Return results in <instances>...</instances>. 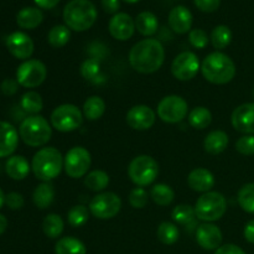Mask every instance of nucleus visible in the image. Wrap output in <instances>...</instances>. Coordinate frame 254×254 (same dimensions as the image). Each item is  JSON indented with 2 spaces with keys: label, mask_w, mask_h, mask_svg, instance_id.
<instances>
[{
  "label": "nucleus",
  "mask_w": 254,
  "mask_h": 254,
  "mask_svg": "<svg viewBox=\"0 0 254 254\" xmlns=\"http://www.w3.org/2000/svg\"><path fill=\"white\" fill-rule=\"evenodd\" d=\"M165 61V50L156 39H144L129 51V64L139 73H154Z\"/></svg>",
  "instance_id": "obj_1"
},
{
  "label": "nucleus",
  "mask_w": 254,
  "mask_h": 254,
  "mask_svg": "<svg viewBox=\"0 0 254 254\" xmlns=\"http://www.w3.org/2000/svg\"><path fill=\"white\" fill-rule=\"evenodd\" d=\"M201 72L206 81L213 84H226L236 76V64L228 55L215 51L205 57Z\"/></svg>",
  "instance_id": "obj_2"
},
{
  "label": "nucleus",
  "mask_w": 254,
  "mask_h": 254,
  "mask_svg": "<svg viewBox=\"0 0 254 254\" xmlns=\"http://www.w3.org/2000/svg\"><path fill=\"white\" fill-rule=\"evenodd\" d=\"M98 17L97 7L91 0H71L64 9V21L69 30L86 31Z\"/></svg>",
  "instance_id": "obj_3"
},
{
  "label": "nucleus",
  "mask_w": 254,
  "mask_h": 254,
  "mask_svg": "<svg viewBox=\"0 0 254 254\" xmlns=\"http://www.w3.org/2000/svg\"><path fill=\"white\" fill-rule=\"evenodd\" d=\"M64 169V156L59 149L46 146L37 151L31 161V170L39 180L50 183L61 174Z\"/></svg>",
  "instance_id": "obj_4"
},
{
  "label": "nucleus",
  "mask_w": 254,
  "mask_h": 254,
  "mask_svg": "<svg viewBox=\"0 0 254 254\" xmlns=\"http://www.w3.org/2000/svg\"><path fill=\"white\" fill-rule=\"evenodd\" d=\"M19 135L26 145L37 148L50 141L52 136L51 124L42 116H29L21 122Z\"/></svg>",
  "instance_id": "obj_5"
},
{
  "label": "nucleus",
  "mask_w": 254,
  "mask_h": 254,
  "mask_svg": "<svg viewBox=\"0 0 254 254\" xmlns=\"http://www.w3.org/2000/svg\"><path fill=\"white\" fill-rule=\"evenodd\" d=\"M227 211V200L217 191H208L197 198L195 212L197 220L203 222H215L221 220Z\"/></svg>",
  "instance_id": "obj_6"
},
{
  "label": "nucleus",
  "mask_w": 254,
  "mask_h": 254,
  "mask_svg": "<svg viewBox=\"0 0 254 254\" xmlns=\"http://www.w3.org/2000/svg\"><path fill=\"white\" fill-rule=\"evenodd\" d=\"M159 175L158 161L150 155H138L128 166V176L139 188L151 185Z\"/></svg>",
  "instance_id": "obj_7"
},
{
  "label": "nucleus",
  "mask_w": 254,
  "mask_h": 254,
  "mask_svg": "<svg viewBox=\"0 0 254 254\" xmlns=\"http://www.w3.org/2000/svg\"><path fill=\"white\" fill-rule=\"evenodd\" d=\"M83 113L74 104H61L51 114V126L61 133H68L78 129L83 123Z\"/></svg>",
  "instance_id": "obj_8"
},
{
  "label": "nucleus",
  "mask_w": 254,
  "mask_h": 254,
  "mask_svg": "<svg viewBox=\"0 0 254 254\" xmlns=\"http://www.w3.org/2000/svg\"><path fill=\"white\" fill-rule=\"evenodd\" d=\"M89 212L98 220H111L122 208V200L112 191L99 192L89 202Z\"/></svg>",
  "instance_id": "obj_9"
},
{
  "label": "nucleus",
  "mask_w": 254,
  "mask_h": 254,
  "mask_svg": "<svg viewBox=\"0 0 254 254\" xmlns=\"http://www.w3.org/2000/svg\"><path fill=\"white\" fill-rule=\"evenodd\" d=\"M91 153L83 146H73L64 158V169L72 179H79L87 175L91 168Z\"/></svg>",
  "instance_id": "obj_10"
},
{
  "label": "nucleus",
  "mask_w": 254,
  "mask_h": 254,
  "mask_svg": "<svg viewBox=\"0 0 254 254\" xmlns=\"http://www.w3.org/2000/svg\"><path fill=\"white\" fill-rule=\"evenodd\" d=\"M189 112V104L183 97L171 94L166 96L159 102L158 116L163 122L169 124H176L186 118Z\"/></svg>",
  "instance_id": "obj_11"
},
{
  "label": "nucleus",
  "mask_w": 254,
  "mask_h": 254,
  "mask_svg": "<svg viewBox=\"0 0 254 254\" xmlns=\"http://www.w3.org/2000/svg\"><path fill=\"white\" fill-rule=\"evenodd\" d=\"M47 77V68L40 60H26L16 69V81L25 88L41 86Z\"/></svg>",
  "instance_id": "obj_12"
},
{
  "label": "nucleus",
  "mask_w": 254,
  "mask_h": 254,
  "mask_svg": "<svg viewBox=\"0 0 254 254\" xmlns=\"http://www.w3.org/2000/svg\"><path fill=\"white\" fill-rule=\"evenodd\" d=\"M200 69V60L191 51L179 54L171 64V73L179 81H190L195 78Z\"/></svg>",
  "instance_id": "obj_13"
},
{
  "label": "nucleus",
  "mask_w": 254,
  "mask_h": 254,
  "mask_svg": "<svg viewBox=\"0 0 254 254\" xmlns=\"http://www.w3.org/2000/svg\"><path fill=\"white\" fill-rule=\"evenodd\" d=\"M6 49L17 60H29L34 54V41L27 34L22 31L11 32L5 40Z\"/></svg>",
  "instance_id": "obj_14"
},
{
  "label": "nucleus",
  "mask_w": 254,
  "mask_h": 254,
  "mask_svg": "<svg viewBox=\"0 0 254 254\" xmlns=\"http://www.w3.org/2000/svg\"><path fill=\"white\" fill-rule=\"evenodd\" d=\"M156 114L145 104L131 107L127 113V123L134 130H148L155 124Z\"/></svg>",
  "instance_id": "obj_15"
},
{
  "label": "nucleus",
  "mask_w": 254,
  "mask_h": 254,
  "mask_svg": "<svg viewBox=\"0 0 254 254\" xmlns=\"http://www.w3.org/2000/svg\"><path fill=\"white\" fill-rule=\"evenodd\" d=\"M232 127L245 135H254V102L238 106L231 116Z\"/></svg>",
  "instance_id": "obj_16"
},
{
  "label": "nucleus",
  "mask_w": 254,
  "mask_h": 254,
  "mask_svg": "<svg viewBox=\"0 0 254 254\" xmlns=\"http://www.w3.org/2000/svg\"><path fill=\"white\" fill-rule=\"evenodd\" d=\"M223 241L220 227L211 222H205L196 228V242L206 251H216Z\"/></svg>",
  "instance_id": "obj_17"
},
{
  "label": "nucleus",
  "mask_w": 254,
  "mask_h": 254,
  "mask_svg": "<svg viewBox=\"0 0 254 254\" xmlns=\"http://www.w3.org/2000/svg\"><path fill=\"white\" fill-rule=\"evenodd\" d=\"M109 34L118 41H127L130 39L135 31V21L130 15L126 12H118L109 20Z\"/></svg>",
  "instance_id": "obj_18"
},
{
  "label": "nucleus",
  "mask_w": 254,
  "mask_h": 254,
  "mask_svg": "<svg viewBox=\"0 0 254 254\" xmlns=\"http://www.w3.org/2000/svg\"><path fill=\"white\" fill-rule=\"evenodd\" d=\"M169 26L174 32L179 35H184L191 31L193 17L190 10L183 5L173 7L169 14Z\"/></svg>",
  "instance_id": "obj_19"
},
{
  "label": "nucleus",
  "mask_w": 254,
  "mask_h": 254,
  "mask_svg": "<svg viewBox=\"0 0 254 254\" xmlns=\"http://www.w3.org/2000/svg\"><path fill=\"white\" fill-rule=\"evenodd\" d=\"M19 144V131L7 122H0V158L14 154Z\"/></svg>",
  "instance_id": "obj_20"
},
{
  "label": "nucleus",
  "mask_w": 254,
  "mask_h": 254,
  "mask_svg": "<svg viewBox=\"0 0 254 254\" xmlns=\"http://www.w3.org/2000/svg\"><path fill=\"white\" fill-rule=\"evenodd\" d=\"M215 176L210 170L203 168L193 169L188 176V184L196 192H208L215 186Z\"/></svg>",
  "instance_id": "obj_21"
},
{
  "label": "nucleus",
  "mask_w": 254,
  "mask_h": 254,
  "mask_svg": "<svg viewBox=\"0 0 254 254\" xmlns=\"http://www.w3.org/2000/svg\"><path fill=\"white\" fill-rule=\"evenodd\" d=\"M171 217L173 221L181 227H185L186 230L192 231L197 225V216H196L195 207L191 205H186V203H181L178 205L171 212Z\"/></svg>",
  "instance_id": "obj_22"
},
{
  "label": "nucleus",
  "mask_w": 254,
  "mask_h": 254,
  "mask_svg": "<svg viewBox=\"0 0 254 254\" xmlns=\"http://www.w3.org/2000/svg\"><path fill=\"white\" fill-rule=\"evenodd\" d=\"M29 161L26 158L21 155H12L10 156L5 164V171H6L7 176L12 180H24L27 178L30 173Z\"/></svg>",
  "instance_id": "obj_23"
},
{
  "label": "nucleus",
  "mask_w": 254,
  "mask_h": 254,
  "mask_svg": "<svg viewBox=\"0 0 254 254\" xmlns=\"http://www.w3.org/2000/svg\"><path fill=\"white\" fill-rule=\"evenodd\" d=\"M44 20V14L39 7H24L16 15V24L25 30L36 29Z\"/></svg>",
  "instance_id": "obj_24"
},
{
  "label": "nucleus",
  "mask_w": 254,
  "mask_h": 254,
  "mask_svg": "<svg viewBox=\"0 0 254 254\" xmlns=\"http://www.w3.org/2000/svg\"><path fill=\"white\" fill-rule=\"evenodd\" d=\"M228 145V135L223 130H213L206 135L203 140V148L206 153L211 155H218L223 153Z\"/></svg>",
  "instance_id": "obj_25"
},
{
  "label": "nucleus",
  "mask_w": 254,
  "mask_h": 254,
  "mask_svg": "<svg viewBox=\"0 0 254 254\" xmlns=\"http://www.w3.org/2000/svg\"><path fill=\"white\" fill-rule=\"evenodd\" d=\"M55 200V189L51 183H42L36 186L32 193V201L40 210H46Z\"/></svg>",
  "instance_id": "obj_26"
},
{
  "label": "nucleus",
  "mask_w": 254,
  "mask_h": 254,
  "mask_svg": "<svg viewBox=\"0 0 254 254\" xmlns=\"http://www.w3.org/2000/svg\"><path fill=\"white\" fill-rule=\"evenodd\" d=\"M135 29L143 36H153L159 29V21L151 11H143L136 16Z\"/></svg>",
  "instance_id": "obj_27"
},
{
  "label": "nucleus",
  "mask_w": 254,
  "mask_h": 254,
  "mask_svg": "<svg viewBox=\"0 0 254 254\" xmlns=\"http://www.w3.org/2000/svg\"><path fill=\"white\" fill-rule=\"evenodd\" d=\"M106 112V102L98 96H91L83 104V117L88 121H98Z\"/></svg>",
  "instance_id": "obj_28"
},
{
  "label": "nucleus",
  "mask_w": 254,
  "mask_h": 254,
  "mask_svg": "<svg viewBox=\"0 0 254 254\" xmlns=\"http://www.w3.org/2000/svg\"><path fill=\"white\" fill-rule=\"evenodd\" d=\"M55 254H87L83 242L74 237H64L57 241Z\"/></svg>",
  "instance_id": "obj_29"
},
{
  "label": "nucleus",
  "mask_w": 254,
  "mask_h": 254,
  "mask_svg": "<svg viewBox=\"0 0 254 254\" xmlns=\"http://www.w3.org/2000/svg\"><path fill=\"white\" fill-rule=\"evenodd\" d=\"M64 220L61 216L56 215V213H49L42 221V231H44L45 236L51 240L59 238L64 232Z\"/></svg>",
  "instance_id": "obj_30"
},
{
  "label": "nucleus",
  "mask_w": 254,
  "mask_h": 254,
  "mask_svg": "<svg viewBox=\"0 0 254 254\" xmlns=\"http://www.w3.org/2000/svg\"><path fill=\"white\" fill-rule=\"evenodd\" d=\"M149 195L156 205L169 206L175 198V191L166 184H156L151 188Z\"/></svg>",
  "instance_id": "obj_31"
},
{
  "label": "nucleus",
  "mask_w": 254,
  "mask_h": 254,
  "mask_svg": "<svg viewBox=\"0 0 254 254\" xmlns=\"http://www.w3.org/2000/svg\"><path fill=\"white\" fill-rule=\"evenodd\" d=\"M188 119L192 128L197 129V130H202V129H206L211 124L212 114L205 107H196L189 113Z\"/></svg>",
  "instance_id": "obj_32"
},
{
  "label": "nucleus",
  "mask_w": 254,
  "mask_h": 254,
  "mask_svg": "<svg viewBox=\"0 0 254 254\" xmlns=\"http://www.w3.org/2000/svg\"><path fill=\"white\" fill-rule=\"evenodd\" d=\"M84 185L88 190L101 192L109 185V175L103 170H93L86 175Z\"/></svg>",
  "instance_id": "obj_33"
},
{
  "label": "nucleus",
  "mask_w": 254,
  "mask_h": 254,
  "mask_svg": "<svg viewBox=\"0 0 254 254\" xmlns=\"http://www.w3.org/2000/svg\"><path fill=\"white\" fill-rule=\"evenodd\" d=\"M69 39H71V30L66 25H56L50 30L47 35V41L55 49L66 46Z\"/></svg>",
  "instance_id": "obj_34"
},
{
  "label": "nucleus",
  "mask_w": 254,
  "mask_h": 254,
  "mask_svg": "<svg viewBox=\"0 0 254 254\" xmlns=\"http://www.w3.org/2000/svg\"><path fill=\"white\" fill-rule=\"evenodd\" d=\"M20 106L24 109L26 113L31 114V116H36L44 108V101H42L41 96L35 91H29L21 97L20 99Z\"/></svg>",
  "instance_id": "obj_35"
},
{
  "label": "nucleus",
  "mask_w": 254,
  "mask_h": 254,
  "mask_svg": "<svg viewBox=\"0 0 254 254\" xmlns=\"http://www.w3.org/2000/svg\"><path fill=\"white\" fill-rule=\"evenodd\" d=\"M159 241L166 246L175 245L180 237V231L175 223L171 222H161L156 231Z\"/></svg>",
  "instance_id": "obj_36"
},
{
  "label": "nucleus",
  "mask_w": 254,
  "mask_h": 254,
  "mask_svg": "<svg viewBox=\"0 0 254 254\" xmlns=\"http://www.w3.org/2000/svg\"><path fill=\"white\" fill-rule=\"evenodd\" d=\"M232 41V31L226 25H218L211 32V42L216 50H223Z\"/></svg>",
  "instance_id": "obj_37"
},
{
  "label": "nucleus",
  "mask_w": 254,
  "mask_h": 254,
  "mask_svg": "<svg viewBox=\"0 0 254 254\" xmlns=\"http://www.w3.org/2000/svg\"><path fill=\"white\" fill-rule=\"evenodd\" d=\"M237 201L243 211L254 215V183L246 184L240 189Z\"/></svg>",
  "instance_id": "obj_38"
},
{
  "label": "nucleus",
  "mask_w": 254,
  "mask_h": 254,
  "mask_svg": "<svg viewBox=\"0 0 254 254\" xmlns=\"http://www.w3.org/2000/svg\"><path fill=\"white\" fill-rule=\"evenodd\" d=\"M81 74L86 81L98 83L99 78H103L101 72V64L97 59H87L81 64Z\"/></svg>",
  "instance_id": "obj_39"
},
{
  "label": "nucleus",
  "mask_w": 254,
  "mask_h": 254,
  "mask_svg": "<svg viewBox=\"0 0 254 254\" xmlns=\"http://www.w3.org/2000/svg\"><path fill=\"white\" fill-rule=\"evenodd\" d=\"M89 208H87L83 205H76L69 208L67 212V221L69 225L74 228L82 227L88 222L89 218Z\"/></svg>",
  "instance_id": "obj_40"
},
{
  "label": "nucleus",
  "mask_w": 254,
  "mask_h": 254,
  "mask_svg": "<svg viewBox=\"0 0 254 254\" xmlns=\"http://www.w3.org/2000/svg\"><path fill=\"white\" fill-rule=\"evenodd\" d=\"M148 192L144 188H134L129 193V203L133 208H144L149 201Z\"/></svg>",
  "instance_id": "obj_41"
},
{
  "label": "nucleus",
  "mask_w": 254,
  "mask_h": 254,
  "mask_svg": "<svg viewBox=\"0 0 254 254\" xmlns=\"http://www.w3.org/2000/svg\"><path fill=\"white\" fill-rule=\"evenodd\" d=\"M189 41L191 46L197 50L205 49L208 45L207 32L202 29H193L189 32Z\"/></svg>",
  "instance_id": "obj_42"
},
{
  "label": "nucleus",
  "mask_w": 254,
  "mask_h": 254,
  "mask_svg": "<svg viewBox=\"0 0 254 254\" xmlns=\"http://www.w3.org/2000/svg\"><path fill=\"white\" fill-rule=\"evenodd\" d=\"M236 150L246 156L254 155V135H243L236 141Z\"/></svg>",
  "instance_id": "obj_43"
},
{
  "label": "nucleus",
  "mask_w": 254,
  "mask_h": 254,
  "mask_svg": "<svg viewBox=\"0 0 254 254\" xmlns=\"http://www.w3.org/2000/svg\"><path fill=\"white\" fill-rule=\"evenodd\" d=\"M5 203L10 210H21L24 207V197L19 192H10L5 196Z\"/></svg>",
  "instance_id": "obj_44"
},
{
  "label": "nucleus",
  "mask_w": 254,
  "mask_h": 254,
  "mask_svg": "<svg viewBox=\"0 0 254 254\" xmlns=\"http://www.w3.org/2000/svg\"><path fill=\"white\" fill-rule=\"evenodd\" d=\"M196 7L203 12H213L220 7L221 0H193Z\"/></svg>",
  "instance_id": "obj_45"
},
{
  "label": "nucleus",
  "mask_w": 254,
  "mask_h": 254,
  "mask_svg": "<svg viewBox=\"0 0 254 254\" xmlns=\"http://www.w3.org/2000/svg\"><path fill=\"white\" fill-rule=\"evenodd\" d=\"M19 82L16 79L12 78H6L1 83V92L5 94V96H12L17 92V88H19Z\"/></svg>",
  "instance_id": "obj_46"
},
{
  "label": "nucleus",
  "mask_w": 254,
  "mask_h": 254,
  "mask_svg": "<svg viewBox=\"0 0 254 254\" xmlns=\"http://www.w3.org/2000/svg\"><path fill=\"white\" fill-rule=\"evenodd\" d=\"M215 254H247L245 251L242 250L238 246L232 245V243H228V245L221 246L220 248L216 250Z\"/></svg>",
  "instance_id": "obj_47"
},
{
  "label": "nucleus",
  "mask_w": 254,
  "mask_h": 254,
  "mask_svg": "<svg viewBox=\"0 0 254 254\" xmlns=\"http://www.w3.org/2000/svg\"><path fill=\"white\" fill-rule=\"evenodd\" d=\"M102 7L107 14H114L118 12L119 7H121V2L119 0H102L101 1Z\"/></svg>",
  "instance_id": "obj_48"
},
{
  "label": "nucleus",
  "mask_w": 254,
  "mask_h": 254,
  "mask_svg": "<svg viewBox=\"0 0 254 254\" xmlns=\"http://www.w3.org/2000/svg\"><path fill=\"white\" fill-rule=\"evenodd\" d=\"M246 241L251 245H254V220H251L250 222L246 223L245 230H243Z\"/></svg>",
  "instance_id": "obj_49"
},
{
  "label": "nucleus",
  "mask_w": 254,
  "mask_h": 254,
  "mask_svg": "<svg viewBox=\"0 0 254 254\" xmlns=\"http://www.w3.org/2000/svg\"><path fill=\"white\" fill-rule=\"evenodd\" d=\"M34 1L35 4H36L39 7H41V9L49 10L56 6V5L60 2V0H34Z\"/></svg>",
  "instance_id": "obj_50"
},
{
  "label": "nucleus",
  "mask_w": 254,
  "mask_h": 254,
  "mask_svg": "<svg viewBox=\"0 0 254 254\" xmlns=\"http://www.w3.org/2000/svg\"><path fill=\"white\" fill-rule=\"evenodd\" d=\"M6 227H7L6 217H5L4 215H0V235H2V233L6 231Z\"/></svg>",
  "instance_id": "obj_51"
},
{
  "label": "nucleus",
  "mask_w": 254,
  "mask_h": 254,
  "mask_svg": "<svg viewBox=\"0 0 254 254\" xmlns=\"http://www.w3.org/2000/svg\"><path fill=\"white\" fill-rule=\"evenodd\" d=\"M4 203H5V195H4V192H2L1 189H0V208L2 207V205H4Z\"/></svg>",
  "instance_id": "obj_52"
},
{
  "label": "nucleus",
  "mask_w": 254,
  "mask_h": 254,
  "mask_svg": "<svg viewBox=\"0 0 254 254\" xmlns=\"http://www.w3.org/2000/svg\"><path fill=\"white\" fill-rule=\"evenodd\" d=\"M123 1L128 2V4H135V2L140 1V0H123Z\"/></svg>",
  "instance_id": "obj_53"
},
{
  "label": "nucleus",
  "mask_w": 254,
  "mask_h": 254,
  "mask_svg": "<svg viewBox=\"0 0 254 254\" xmlns=\"http://www.w3.org/2000/svg\"><path fill=\"white\" fill-rule=\"evenodd\" d=\"M253 97H254V88H253Z\"/></svg>",
  "instance_id": "obj_54"
}]
</instances>
